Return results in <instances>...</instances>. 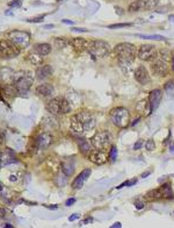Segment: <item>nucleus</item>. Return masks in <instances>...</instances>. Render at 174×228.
<instances>
[{
	"instance_id": "f257e3e1",
	"label": "nucleus",
	"mask_w": 174,
	"mask_h": 228,
	"mask_svg": "<svg viewBox=\"0 0 174 228\" xmlns=\"http://www.w3.org/2000/svg\"><path fill=\"white\" fill-rule=\"evenodd\" d=\"M96 125L95 118L89 113L81 112L74 114L71 119V132L78 135H84L87 132L94 129Z\"/></svg>"
},
{
	"instance_id": "f03ea898",
	"label": "nucleus",
	"mask_w": 174,
	"mask_h": 228,
	"mask_svg": "<svg viewBox=\"0 0 174 228\" xmlns=\"http://www.w3.org/2000/svg\"><path fill=\"white\" fill-rule=\"evenodd\" d=\"M114 51L117 56L118 61L121 62L122 64H130L135 61L136 55H137V48H136L134 44L131 43H120L117 44Z\"/></svg>"
},
{
	"instance_id": "7ed1b4c3",
	"label": "nucleus",
	"mask_w": 174,
	"mask_h": 228,
	"mask_svg": "<svg viewBox=\"0 0 174 228\" xmlns=\"http://www.w3.org/2000/svg\"><path fill=\"white\" fill-rule=\"evenodd\" d=\"M34 84V75L29 71H21L14 75L13 86L19 93L27 92Z\"/></svg>"
},
{
	"instance_id": "20e7f679",
	"label": "nucleus",
	"mask_w": 174,
	"mask_h": 228,
	"mask_svg": "<svg viewBox=\"0 0 174 228\" xmlns=\"http://www.w3.org/2000/svg\"><path fill=\"white\" fill-rule=\"evenodd\" d=\"M45 110L52 115H58V114H66L71 111L70 102L63 97H56L49 101Z\"/></svg>"
},
{
	"instance_id": "39448f33",
	"label": "nucleus",
	"mask_w": 174,
	"mask_h": 228,
	"mask_svg": "<svg viewBox=\"0 0 174 228\" xmlns=\"http://www.w3.org/2000/svg\"><path fill=\"white\" fill-rule=\"evenodd\" d=\"M87 51L94 58H104L110 53V44L102 40H91Z\"/></svg>"
},
{
	"instance_id": "423d86ee",
	"label": "nucleus",
	"mask_w": 174,
	"mask_h": 228,
	"mask_svg": "<svg viewBox=\"0 0 174 228\" xmlns=\"http://www.w3.org/2000/svg\"><path fill=\"white\" fill-rule=\"evenodd\" d=\"M6 39L9 40L20 49H25L30 44V35L27 31H11L6 34Z\"/></svg>"
},
{
	"instance_id": "0eeeda50",
	"label": "nucleus",
	"mask_w": 174,
	"mask_h": 228,
	"mask_svg": "<svg viewBox=\"0 0 174 228\" xmlns=\"http://www.w3.org/2000/svg\"><path fill=\"white\" fill-rule=\"evenodd\" d=\"M91 143L96 150L106 151L109 148L110 143H112V135L107 131L98 132L91 139Z\"/></svg>"
},
{
	"instance_id": "6e6552de",
	"label": "nucleus",
	"mask_w": 174,
	"mask_h": 228,
	"mask_svg": "<svg viewBox=\"0 0 174 228\" xmlns=\"http://www.w3.org/2000/svg\"><path fill=\"white\" fill-rule=\"evenodd\" d=\"M110 118H112V121L115 126L120 128H124L129 123L130 113L126 107H116L110 112Z\"/></svg>"
},
{
	"instance_id": "1a4fd4ad",
	"label": "nucleus",
	"mask_w": 174,
	"mask_h": 228,
	"mask_svg": "<svg viewBox=\"0 0 174 228\" xmlns=\"http://www.w3.org/2000/svg\"><path fill=\"white\" fill-rule=\"evenodd\" d=\"M0 55L5 58H14L20 55V48L9 40H0Z\"/></svg>"
},
{
	"instance_id": "9d476101",
	"label": "nucleus",
	"mask_w": 174,
	"mask_h": 228,
	"mask_svg": "<svg viewBox=\"0 0 174 228\" xmlns=\"http://www.w3.org/2000/svg\"><path fill=\"white\" fill-rule=\"evenodd\" d=\"M158 57V51L157 48L152 44H143L138 49V58L142 61L152 62L157 59Z\"/></svg>"
},
{
	"instance_id": "9b49d317",
	"label": "nucleus",
	"mask_w": 174,
	"mask_h": 228,
	"mask_svg": "<svg viewBox=\"0 0 174 228\" xmlns=\"http://www.w3.org/2000/svg\"><path fill=\"white\" fill-rule=\"evenodd\" d=\"M87 157L92 163H94L96 165H102V164L108 162L109 155H107L104 151H100V150H92L91 153L87 155Z\"/></svg>"
},
{
	"instance_id": "f8f14e48",
	"label": "nucleus",
	"mask_w": 174,
	"mask_h": 228,
	"mask_svg": "<svg viewBox=\"0 0 174 228\" xmlns=\"http://www.w3.org/2000/svg\"><path fill=\"white\" fill-rule=\"evenodd\" d=\"M151 70L153 71L154 75L163 77V76H165L168 72V64H167V62L157 58V59L152 61V63H151Z\"/></svg>"
},
{
	"instance_id": "ddd939ff",
	"label": "nucleus",
	"mask_w": 174,
	"mask_h": 228,
	"mask_svg": "<svg viewBox=\"0 0 174 228\" xmlns=\"http://www.w3.org/2000/svg\"><path fill=\"white\" fill-rule=\"evenodd\" d=\"M91 172L92 170L91 169H85V170L83 171V172H80L77 177H76V179L72 182V188H73L74 190H79L83 188L84 183H85V180L91 176Z\"/></svg>"
},
{
	"instance_id": "4468645a",
	"label": "nucleus",
	"mask_w": 174,
	"mask_h": 228,
	"mask_svg": "<svg viewBox=\"0 0 174 228\" xmlns=\"http://www.w3.org/2000/svg\"><path fill=\"white\" fill-rule=\"evenodd\" d=\"M135 79L138 82L139 84H146L150 82V75L149 71L146 70V68L143 65H139L135 70Z\"/></svg>"
},
{
	"instance_id": "2eb2a0df",
	"label": "nucleus",
	"mask_w": 174,
	"mask_h": 228,
	"mask_svg": "<svg viewBox=\"0 0 174 228\" xmlns=\"http://www.w3.org/2000/svg\"><path fill=\"white\" fill-rule=\"evenodd\" d=\"M70 44L77 51H87L88 45H89V41L83 37H74V39L70 40Z\"/></svg>"
},
{
	"instance_id": "dca6fc26",
	"label": "nucleus",
	"mask_w": 174,
	"mask_h": 228,
	"mask_svg": "<svg viewBox=\"0 0 174 228\" xmlns=\"http://www.w3.org/2000/svg\"><path fill=\"white\" fill-rule=\"evenodd\" d=\"M161 97H163L161 91L160 90H158V88H156V90H153V91L150 92V94H149V102H150V105H151L152 111L158 108V106L160 104Z\"/></svg>"
},
{
	"instance_id": "f3484780",
	"label": "nucleus",
	"mask_w": 174,
	"mask_h": 228,
	"mask_svg": "<svg viewBox=\"0 0 174 228\" xmlns=\"http://www.w3.org/2000/svg\"><path fill=\"white\" fill-rule=\"evenodd\" d=\"M52 72H53L52 66L48 65V64H44V65H41L39 68H37L35 74H36L37 79H39V80H44V79L49 78V77L52 75Z\"/></svg>"
},
{
	"instance_id": "a211bd4d",
	"label": "nucleus",
	"mask_w": 174,
	"mask_h": 228,
	"mask_svg": "<svg viewBox=\"0 0 174 228\" xmlns=\"http://www.w3.org/2000/svg\"><path fill=\"white\" fill-rule=\"evenodd\" d=\"M52 140H53V137H52L51 134H49V133H42L36 139V145L39 147V148H48L49 145L52 143Z\"/></svg>"
},
{
	"instance_id": "6ab92c4d",
	"label": "nucleus",
	"mask_w": 174,
	"mask_h": 228,
	"mask_svg": "<svg viewBox=\"0 0 174 228\" xmlns=\"http://www.w3.org/2000/svg\"><path fill=\"white\" fill-rule=\"evenodd\" d=\"M136 111H137L140 115H145V116L150 115V114L153 112L149 100H145V99L137 102V105H136Z\"/></svg>"
},
{
	"instance_id": "aec40b11",
	"label": "nucleus",
	"mask_w": 174,
	"mask_h": 228,
	"mask_svg": "<svg viewBox=\"0 0 174 228\" xmlns=\"http://www.w3.org/2000/svg\"><path fill=\"white\" fill-rule=\"evenodd\" d=\"M35 92L41 97L51 96L52 93H53V86H52L51 84H48V83L39 84V86H36V88H35Z\"/></svg>"
},
{
	"instance_id": "412c9836",
	"label": "nucleus",
	"mask_w": 174,
	"mask_h": 228,
	"mask_svg": "<svg viewBox=\"0 0 174 228\" xmlns=\"http://www.w3.org/2000/svg\"><path fill=\"white\" fill-rule=\"evenodd\" d=\"M51 45L49 43H37L34 45V51L36 54H39L41 56H47L49 54L51 53Z\"/></svg>"
},
{
	"instance_id": "4be33fe9",
	"label": "nucleus",
	"mask_w": 174,
	"mask_h": 228,
	"mask_svg": "<svg viewBox=\"0 0 174 228\" xmlns=\"http://www.w3.org/2000/svg\"><path fill=\"white\" fill-rule=\"evenodd\" d=\"M158 189L160 191L161 199H173L174 198V192L173 190H172V188H171L170 183H165V184H163Z\"/></svg>"
},
{
	"instance_id": "5701e85b",
	"label": "nucleus",
	"mask_w": 174,
	"mask_h": 228,
	"mask_svg": "<svg viewBox=\"0 0 174 228\" xmlns=\"http://www.w3.org/2000/svg\"><path fill=\"white\" fill-rule=\"evenodd\" d=\"M27 61L35 66H41L42 64H43L44 59H43V56H41V55L36 54L35 51H33V53L28 54V56H27Z\"/></svg>"
},
{
	"instance_id": "b1692460",
	"label": "nucleus",
	"mask_w": 174,
	"mask_h": 228,
	"mask_svg": "<svg viewBox=\"0 0 174 228\" xmlns=\"http://www.w3.org/2000/svg\"><path fill=\"white\" fill-rule=\"evenodd\" d=\"M146 5H148V0H135L129 6V12L136 13L140 9H146Z\"/></svg>"
},
{
	"instance_id": "393cba45",
	"label": "nucleus",
	"mask_w": 174,
	"mask_h": 228,
	"mask_svg": "<svg viewBox=\"0 0 174 228\" xmlns=\"http://www.w3.org/2000/svg\"><path fill=\"white\" fill-rule=\"evenodd\" d=\"M78 145L80 151L84 154V155H88V154L92 151V143H89L88 141L86 140H79L78 141Z\"/></svg>"
},
{
	"instance_id": "a878e982",
	"label": "nucleus",
	"mask_w": 174,
	"mask_h": 228,
	"mask_svg": "<svg viewBox=\"0 0 174 228\" xmlns=\"http://www.w3.org/2000/svg\"><path fill=\"white\" fill-rule=\"evenodd\" d=\"M145 199H146V200H150V202H152V200H158V199H161V194H160V191H159V189H154V190L149 191V192L145 194Z\"/></svg>"
},
{
	"instance_id": "bb28decb",
	"label": "nucleus",
	"mask_w": 174,
	"mask_h": 228,
	"mask_svg": "<svg viewBox=\"0 0 174 228\" xmlns=\"http://www.w3.org/2000/svg\"><path fill=\"white\" fill-rule=\"evenodd\" d=\"M62 171L65 176H72L74 172V165L72 164V162H64L62 165Z\"/></svg>"
},
{
	"instance_id": "cd10ccee",
	"label": "nucleus",
	"mask_w": 174,
	"mask_h": 228,
	"mask_svg": "<svg viewBox=\"0 0 174 228\" xmlns=\"http://www.w3.org/2000/svg\"><path fill=\"white\" fill-rule=\"evenodd\" d=\"M70 43V41L66 37H56L53 41V44L57 49H64Z\"/></svg>"
},
{
	"instance_id": "c85d7f7f",
	"label": "nucleus",
	"mask_w": 174,
	"mask_h": 228,
	"mask_svg": "<svg viewBox=\"0 0 174 228\" xmlns=\"http://www.w3.org/2000/svg\"><path fill=\"white\" fill-rule=\"evenodd\" d=\"M164 88H165V91L170 96H174V80H168L167 83L164 85Z\"/></svg>"
},
{
	"instance_id": "c756f323",
	"label": "nucleus",
	"mask_w": 174,
	"mask_h": 228,
	"mask_svg": "<svg viewBox=\"0 0 174 228\" xmlns=\"http://www.w3.org/2000/svg\"><path fill=\"white\" fill-rule=\"evenodd\" d=\"M138 37L140 39H145V40H158V41H165L166 37L161 35H142V34H138Z\"/></svg>"
},
{
	"instance_id": "7c9ffc66",
	"label": "nucleus",
	"mask_w": 174,
	"mask_h": 228,
	"mask_svg": "<svg viewBox=\"0 0 174 228\" xmlns=\"http://www.w3.org/2000/svg\"><path fill=\"white\" fill-rule=\"evenodd\" d=\"M116 157H117V149L115 145H112L110 147V150H109V159L112 162H115L116 161Z\"/></svg>"
},
{
	"instance_id": "2f4dec72",
	"label": "nucleus",
	"mask_w": 174,
	"mask_h": 228,
	"mask_svg": "<svg viewBox=\"0 0 174 228\" xmlns=\"http://www.w3.org/2000/svg\"><path fill=\"white\" fill-rule=\"evenodd\" d=\"M136 183H137V178H134L132 180H126V182H124V183H122L121 185H118L116 189L120 190V189H122L123 186H132V185H135Z\"/></svg>"
},
{
	"instance_id": "473e14b6",
	"label": "nucleus",
	"mask_w": 174,
	"mask_h": 228,
	"mask_svg": "<svg viewBox=\"0 0 174 228\" xmlns=\"http://www.w3.org/2000/svg\"><path fill=\"white\" fill-rule=\"evenodd\" d=\"M170 58V51L167 49H161L160 50V59L167 62Z\"/></svg>"
},
{
	"instance_id": "72a5a7b5",
	"label": "nucleus",
	"mask_w": 174,
	"mask_h": 228,
	"mask_svg": "<svg viewBox=\"0 0 174 228\" xmlns=\"http://www.w3.org/2000/svg\"><path fill=\"white\" fill-rule=\"evenodd\" d=\"M132 26V23H116V25H110V26H108V28H110V29H117V28H126V27H130Z\"/></svg>"
},
{
	"instance_id": "f704fd0d",
	"label": "nucleus",
	"mask_w": 174,
	"mask_h": 228,
	"mask_svg": "<svg viewBox=\"0 0 174 228\" xmlns=\"http://www.w3.org/2000/svg\"><path fill=\"white\" fill-rule=\"evenodd\" d=\"M145 148H146L148 151H152V150H154V148H156V143H154V141L153 140L146 141V143H145Z\"/></svg>"
},
{
	"instance_id": "c9c22d12",
	"label": "nucleus",
	"mask_w": 174,
	"mask_h": 228,
	"mask_svg": "<svg viewBox=\"0 0 174 228\" xmlns=\"http://www.w3.org/2000/svg\"><path fill=\"white\" fill-rule=\"evenodd\" d=\"M44 20V15H39V17H34V18H30V19H28L27 21L28 22H41V21H43Z\"/></svg>"
},
{
	"instance_id": "e433bc0d",
	"label": "nucleus",
	"mask_w": 174,
	"mask_h": 228,
	"mask_svg": "<svg viewBox=\"0 0 174 228\" xmlns=\"http://www.w3.org/2000/svg\"><path fill=\"white\" fill-rule=\"evenodd\" d=\"M5 142H6V135H5V133L0 129V145H4Z\"/></svg>"
},
{
	"instance_id": "4c0bfd02",
	"label": "nucleus",
	"mask_w": 174,
	"mask_h": 228,
	"mask_svg": "<svg viewBox=\"0 0 174 228\" xmlns=\"http://www.w3.org/2000/svg\"><path fill=\"white\" fill-rule=\"evenodd\" d=\"M9 6H11V7H15V6H16V7H20V6H21V2H20V0H13V1L9 4Z\"/></svg>"
},
{
	"instance_id": "58836bf2",
	"label": "nucleus",
	"mask_w": 174,
	"mask_h": 228,
	"mask_svg": "<svg viewBox=\"0 0 174 228\" xmlns=\"http://www.w3.org/2000/svg\"><path fill=\"white\" fill-rule=\"evenodd\" d=\"M143 145V140H138L137 142L135 143V145H134V149L135 150H137V149H139L140 147Z\"/></svg>"
},
{
	"instance_id": "ea45409f",
	"label": "nucleus",
	"mask_w": 174,
	"mask_h": 228,
	"mask_svg": "<svg viewBox=\"0 0 174 228\" xmlns=\"http://www.w3.org/2000/svg\"><path fill=\"white\" fill-rule=\"evenodd\" d=\"M74 202H76V198H70V199H67L65 202L66 206H71V205H73Z\"/></svg>"
},
{
	"instance_id": "a19ab883",
	"label": "nucleus",
	"mask_w": 174,
	"mask_h": 228,
	"mask_svg": "<svg viewBox=\"0 0 174 228\" xmlns=\"http://www.w3.org/2000/svg\"><path fill=\"white\" fill-rule=\"evenodd\" d=\"M72 31H78V33H86V31H88L86 28H76V27H73V28H72Z\"/></svg>"
},
{
	"instance_id": "79ce46f5",
	"label": "nucleus",
	"mask_w": 174,
	"mask_h": 228,
	"mask_svg": "<svg viewBox=\"0 0 174 228\" xmlns=\"http://www.w3.org/2000/svg\"><path fill=\"white\" fill-rule=\"evenodd\" d=\"M77 219H79V215L74 213V214H71V215H70L69 221H74V220H77Z\"/></svg>"
},
{
	"instance_id": "37998d69",
	"label": "nucleus",
	"mask_w": 174,
	"mask_h": 228,
	"mask_svg": "<svg viewBox=\"0 0 174 228\" xmlns=\"http://www.w3.org/2000/svg\"><path fill=\"white\" fill-rule=\"evenodd\" d=\"M6 213H7V212H6V210H5L4 207H0V219L4 218V216H6Z\"/></svg>"
},
{
	"instance_id": "c03bdc74",
	"label": "nucleus",
	"mask_w": 174,
	"mask_h": 228,
	"mask_svg": "<svg viewBox=\"0 0 174 228\" xmlns=\"http://www.w3.org/2000/svg\"><path fill=\"white\" fill-rule=\"evenodd\" d=\"M62 22H63V23H65V25H70V26H73V25H74L73 21H71V20H66V19L62 20Z\"/></svg>"
},
{
	"instance_id": "a18cd8bd",
	"label": "nucleus",
	"mask_w": 174,
	"mask_h": 228,
	"mask_svg": "<svg viewBox=\"0 0 174 228\" xmlns=\"http://www.w3.org/2000/svg\"><path fill=\"white\" fill-rule=\"evenodd\" d=\"M144 206H145L144 202H137V204H136V208H137V210H142V208H144Z\"/></svg>"
},
{
	"instance_id": "49530a36",
	"label": "nucleus",
	"mask_w": 174,
	"mask_h": 228,
	"mask_svg": "<svg viewBox=\"0 0 174 228\" xmlns=\"http://www.w3.org/2000/svg\"><path fill=\"white\" fill-rule=\"evenodd\" d=\"M109 228H122V224L121 222H115L113 226H110Z\"/></svg>"
},
{
	"instance_id": "de8ad7c7",
	"label": "nucleus",
	"mask_w": 174,
	"mask_h": 228,
	"mask_svg": "<svg viewBox=\"0 0 174 228\" xmlns=\"http://www.w3.org/2000/svg\"><path fill=\"white\" fill-rule=\"evenodd\" d=\"M149 175H151V171H148V172H144V173H142V177H143V178H145V177H148Z\"/></svg>"
},
{
	"instance_id": "09e8293b",
	"label": "nucleus",
	"mask_w": 174,
	"mask_h": 228,
	"mask_svg": "<svg viewBox=\"0 0 174 228\" xmlns=\"http://www.w3.org/2000/svg\"><path fill=\"white\" fill-rule=\"evenodd\" d=\"M139 120H140V118H138V119H136V120H134V122L131 123V126H135V125H136V123H137V122H138Z\"/></svg>"
},
{
	"instance_id": "8fccbe9b",
	"label": "nucleus",
	"mask_w": 174,
	"mask_h": 228,
	"mask_svg": "<svg viewBox=\"0 0 174 228\" xmlns=\"http://www.w3.org/2000/svg\"><path fill=\"white\" fill-rule=\"evenodd\" d=\"M50 210H57V205H51V206H49Z\"/></svg>"
},
{
	"instance_id": "3c124183",
	"label": "nucleus",
	"mask_w": 174,
	"mask_h": 228,
	"mask_svg": "<svg viewBox=\"0 0 174 228\" xmlns=\"http://www.w3.org/2000/svg\"><path fill=\"white\" fill-rule=\"evenodd\" d=\"M4 228H13V227H12V225L7 224V225H5V227H4Z\"/></svg>"
},
{
	"instance_id": "603ef678",
	"label": "nucleus",
	"mask_w": 174,
	"mask_h": 228,
	"mask_svg": "<svg viewBox=\"0 0 174 228\" xmlns=\"http://www.w3.org/2000/svg\"><path fill=\"white\" fill-rule=\"evenodd\" d=\"M172 69L174 70V56L172 57Z\"/></svg>"
},
{
	"instance_id": "864d4df0",
	"label": "nucleus",
	"mask_w": 174,
	"mask_h": 228,
	"mask_svg": "<svg viewBox=\"0 0 174 228\" xmlns=\"http://www.w3.org/2000/svg\"><path fill=\"white\" fill-rule=\"evenodd\" d=\"M11 180H12V182H15V180H16V178H15L14 176H11Z\"/></svg>"
},
{
	"instance_id": "5fc2aeb1",
	"label": "nucleus",
	"mask_w": 174,
	"mask_h": 228,
	"mask_svg": "<svg viewBox=\"0 0 174 228\" xmlns=\"http://www.w3.org/2000/svg\"><path fill=\"white\" fill-rule=\"evenodd\" d=\"M171 150H172V153H174V145H171Z\"/></svg>"
}]
</instances>
